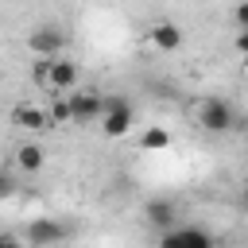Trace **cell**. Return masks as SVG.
Masks as SVG:
<instances>
[{"instance_id": "obj_1", "label": "cell", "mask_w": 248, "mask_h": 248, "mask_svg": "<svg viewBox=\"0 0 248 248\" xmlns=\"http://www.w3.org/2000/svg\"><path fill=\"white\" fill-rule=\"evenodd\" d=\"M70 46V35L62 31V27H35L31 35H27V50L35 54V58H66L62 50Z\"/></svg>"}, {"instance_id": "obj_2", "label": "cell", "mask_w": 248, "mask_h": 248, "mask_svg": "<svg viewBox=\"0 0 248 248\" xmlns=\"http://www.w3.org/2000/svg\"><path fill=\"white\" fill-rule=\"evenodd\" d=\"M198 124H202L205 132H229V128L236 124V112H232L229 101H221V97H205V101L198 105Z\"/></svg>"}, {"instance_id": "obj_3", "label": "cell", "mask_w": 248, "mask_h": 248, "mask_svg": "<svg viewBox=\"0 0 248 248\" xmlns=\"http://www.w3.org/2000/svg\"><path fill=\"white\" fill-rule=\"evenodd\" d=\"M70 105H74V124H101L105 120V93L97 89H74L70 93Z\"/></svg>"}, {"instance_id": "obj_4", "label": "cell", "mask_w": 248, "mask_h": 248, "mask_svg": "<svg viewBox=\"0 0 248 248\" xmlns=\"http://www.w3.org/2000/svg\"><path fill=\"white\" fill-rule=\"evenodd\" d=\"M66 236H70V229L54 217H31V225H27V244L31 248H54Z\"/></svg>"}, {"instance_id": "obj_5", "label": "cell", "mask_w": 248, "mask_h": 248, "mask_svg": "<svg viewBox=\"0 0 248 248\" xmlns=\"http://www.w3.org/2000/svg\"><path fill=\"white\" fill-rule=\"evenodd\" d=\"M159 248H217V244L202 225H178L159 236Z\"/></svg>"}, {"instance_id": "obj_6", "label": "cell", "mask_w": 248, "mask_h": 248, "mask_svg": "<svg viewBox=\"0 0 248 248\" xmlns=\"http://www.w3.org/2000/svg\"><path fill=\"white\" fill-rule=\"evenodd\" d=\"M74 85H78V62H70V58H50L46 93H54V97H70Z\"/></svg>"}, {"instance_id": "obj_7", "label": "cell", "mask_w": 248, "mask_h": 248, "mask_svg": "<svg viewBox=\"0 0 248 248\" xmlns=\"http://www.w3.org/2000/svg\"><path fill=\"white\" fill-rule=\"evenodd\" d=\"M143 217H147V225H151V229H159V232L178 229V225H174V221H178V205H174V202H167V198H151V202L143 205Z\"/></svg>"}, {"instance_id": "obj_8", "label": "cell", "mask_w": 248, "mask_h": 248, "mask_svg": "<svg viewBox=\"0 0 248 248\" xmlns=\"http://www.w3.org/2000/svg\"><path fill=\"white\" fill-rule=\"evenodd\" d=\"M12 124L23 128V132H43V128H50V116H46V108H39L31 101H19L12 108Z\"/></svg>"}, {"instance_id": "obj_9", "label": "cell", "mask_w": 248, "mask_h": 248, "mask_svg": "<svg viewBox=\"0 0 248 248\" xmlns=\"http://www.w3.org/2000/svg\"><path fill=\"white\" fill-rule=\"evenodd\" d=\"M147 39H151V46H159V50H178V46H182V27L170 23V19H159V23H151Z\"/></svg>"}, {"instance_id": "obj_10", "label": "cell", "mask_w": 248, "mask_h": 248, "mask_svg": "<svg viewBox=\"0 0 248 248\" xmlns=\"http://www.w3.org/2000/svg\"><path fill=\"white\" fill-rule=\"evenodd\" d=\"M128 128H132V105L108 108V112H105V120H101V132H105L108 140H120V136H128Z\"/></svg>"}, {"instance_id": "obj_11", "label": "cell", "mask_w": 248, "mask_h": 248, "mask_svg": "<svg viewBox=\"0 0 248 248\" xmlns=\"http://www.w3.org/2000/svg\"><path fill=\"white\" fill-rule=\"evenodd\" d=\"M16 167L27 170V174H35V170L43 167V147H39V143H19V147H16Z\"/></svg>"}, {"instance_id": "obj_12", "label": "cell", "mask_w": 248, "mask_h": 248, "mask_svg": "<svg viewBox=\"0 0 248 248\" xmlns=\"http://www.w3.org/2000/svg\"><path fill=\"white\" fill-rule=\"evenodd\" d=\"M46 116H50V124H74V105H70V97H54L50 108H46Z\"/></svg>"}, {"instance_id": "obj_13", "label": "cell", "mask_w": 248, "mask_h": 248, "mask_svg": "<svg viewBox=\"0 0 248 248\" xmlns=\"http://www.w3.org/2000/svg\"><path fill=\"white\" fill-rule=\"evenodd\" d=\"M167 143H170V132H167V128H159V124H155V128H147V132L140 136V147H143V151H163Z\"/></svg>"}, {"instance_id": "obj_14", "label": "cell", "mask_w": 248, "mask_h": 248, "mask_svg": "<svg viewBox=\"0 0 248 248\" xmlns=\"http://www.w3.org/2000/svg\"><path fill=\"white\" fill-rule=\"evenodd\" d=\"M0 194H4V198L16 194V174H12V167H4V174H0Z\"/></svg>"}, {"instance_id": "obj_15", "label": "cell", "mask_w": 248, "mask_h": 248, "mask_svg": "<svg viewBox=\"0 0 248 248\" xmlns=\"http://www.w3.org/2000/svg\"><path fill=\"white\" fill-rule=\"evenodd\" d=\"M232 19L240 23V31H248V4H240V8L232 12Z\"/></svg>"}, {"instance_id": "obj_16", "label": "cell", "mask_w": 248, "mask_h": 248, "mask_svg": "<svg viewBox=\"0 0 248 248\" xmlns=\"http://www.w3.org/2000/svg\"><path fill=\"white\" fill-rule=\"evenodd\" d=\"M236 50L248 54V31H236Z\"/></svg>"}, {"instance_id": "obj_17", "label": "cell", "mask_w": 248, "mask_h": 248, "mask_svg": "<svg viewBox=\"0 0 248 248\" xmlns=\"http://www.w3.org/2000/svg\"><path fill=\"white\" fill-rule=\"evenodd\" d=\"M0 248H19V240H16L12 232H4V236H0Z\"/></svg>"}, {"instance_id": "obj_18", "label": "cell", "mask_w": 248, "mask_h": 248, "mask_svg": "<svg viewBox=\"0 0 248 248\" xmlns=\"http://www.w3.org/2000/svg\"><path fill=\"white\" fill-rule=\"evenodd\" d=\"M240 205H244V209H248V190H244V194H240Z\"/></svg>"}, {"instance_id": "obj_19", "label": "cell", "mask_w": 248, "mask_h": 248, "mask_svg": "<svg viewBox=\"0 0 248 248\" xmlns=\"http://www.w3.org/2000/svg\"><path fill=\"white\" fill-rule=\"evenodd\" d=\"M244 143H248V124H244Z\"/></svg>"}]
</instances>
